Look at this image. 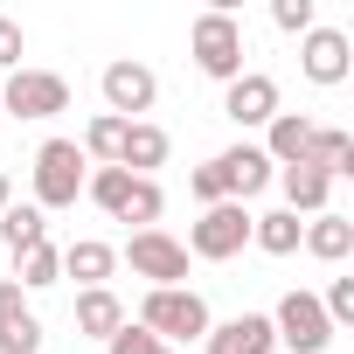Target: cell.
I'll return each instance as SVG.
<instances>
[{
  "label": "cell",
  "mask_w": 354,
  "mask_h": 354,
  "mask_svg": "<svg viewBox=\"0 0 354 354\" xmlns=\"http://www.w3.org/2000/svg\"><path fill=\"white\" fill-rule=\"evenodd\" d=\"M132 326H146L160 347H174V340H209V299L202 292H188V285H167V292H146L139 299V319Z\"/></svg>",
  "instance_id": "cell-1"
},
{
  "label": "cell",
  "mask_w": 354,
  "mask_h": 354,
  "mask_svg": "<svg viewBox=\"0 0 354 354\" xmlns=\"http://www.w3.org/2000/svg\"><path fill=\"white\" fill-rule=\"evenodd\" d=\"M188 56H195L202 77L236 84V77H243V21H236L230 8H202L195 28H188Z\"/></svg>",
  "instance_id": "cell-2"
},
{
  "label": "cell",
  "mask_w": 354,
  "mask_h": 354,
  "mask_svg": "<svg viewBox=\"0 0 354 354\" xmlns=\"http://www.w3.org/2000/svg\"><path fill=\"white\" fill-rule=\"evenodd\" d=\"M84 181H91V160H84L77 139H42L35 146V209L42 216L49 209H77Z\"/></svg>",
  "instance_id": "cell-3"
},
{
  "label": "cell",
  "mask_w": 354,
  "mask_h": 354,
  "mask_svg": "<svg viewBox=\"0 0 354 354\" xmlns=\"http://www.w3.org/2000/svg\"><path fill=\"white\" fill-rule=\"evenodd\" d=\"M271 333H278V347H292V354H326V347H333V326H326V313H319V292H285L278 313H271Z\"/></svg>",
  "instance_id": "cell-4"
},
{
  "label": "cell",
  "mask_w": 354,
  "mask_h": 354,
  "mask_svg": "<svg viewBox=\"0 0 354 354\" xmlns=\"http://www.w3.org/2000/svg\"><path fill=\"white\" fill-rule=\"evenodd\" d=\"M125 264H132V278H146V292H167L188 278V243H174L167 230H132Z\"/></svg>",
  "instance_id": "cell-5"
},
{
  "label": "cell",
  "mask_w": 354,
  "mask_h": 354,
  "mask_svg": "<svg viewBox=\"0 0 354 354\" xmlns=\"http://www.w3.org/2000/svg\"><path fill=\"white\" fill-rule=\"evenodd\" d=\"M97 91H104V111H111V118H125V125H139V118L153 111V97H160V77H153L146 63H132V56H118V63H104V77H97Z\"/></svg>",
  "instance_id": "cell-6"
},
{
  "label": "cell",
  "mask_w": 354,
  "mask_h": 354,
  "mask_svg": "<svg viewBox=\"0 0 354 354\" xmlns=\"http://www.w3.org/2000/svg\"><path fill=\"white\" fill-rule=\"evenodd\" d=\"M0 111L8 118H56V111H70V84L56 70H15L0 84Z\"/></svg>",
  "instance_id": "cell-7"
},
{
  "label": "cell",
  "mask_w": 354,
  "mask_h": 354,
  "mask_svg": "<svg viewBox=\"0 0 354 354\" xmlns=\"http://www.w3.org/2000/svg\"><path fill=\"white\" fill-rule=\"evenodd\" d=\"M243 243H250V209H243V202H216V209H202V223L188 230V250L209 257V264H230Z\"/></svg>",
  "instance_id": "cell-8"
},
{
  "label": "cell",
  "mask_w": 354,
  "mask_h": 354,
  "mask_svg": "<svg viewBox=\"0 0 354 354\" xmlns=\"http://www.w3.org/2000/svg\"><path fill=\"white\" fill-rule=\"evenodd\" d=\"M299 70H306V84L333 91V84H347V70H354V42H347L340 28H306V35H299Z\"/></svg>",
  "instance_id": "cell-9"
},
{
  "label": "cell",
  "mask_w": 354,
  "mask_h": 354,
  "mask_svg": "<svg viewBox=\"0 0 354 354\" xmlns=\"http://www.w3.org/2000/svg\"><path fill=\"white\" fill-rule=\"evenodd\" d=\"M285 104H278V77H264V70H243L236 84H223V118L236 125V132H250V125H271Z\"/></svg>",
  "instance_id": "cell-10"
},
{
  "label": "cell",
  "mask_w": 354,
  "mask_h": 354,
  "mask_svg": "<svg viewBox=\"0 0 354 354\" xmlns=\"http://www.w3.org/2000/svg\"><path fill=\"white\" fill-rule=\"evenodd\" d=\"M271 347H278L271 313H236V319L209 326V340H202V354H271Z\"/></svg>",
  "instance_id": "cell-11"
},
{
  "label": "cell",
  "mask_w": 354,
  "mask_h": 354,
  "mask_svg": "<svg viewBox=\"0 0 354 354\" xmlns=\"http://www.w3.org/2000/svg\"><path fill=\"white\" fill-rule=\"evenodd\" d=\"M216 167L230 174V202H250V195H264L278 181V167L264 160V146H230V153H216Z\"/></svg>",
  "instance_id": "cell-12"
},
{
  "label": "cell",
  "mask_w": 354,
  "mask_h": 354,
  "mask_svg": "<svg viewBox=\"0 0 354 354\" xmlns=\"http://www.w3.org/2000/svg\"><path fill=\"white\" fill-rule=\"evenodd\" d=\"M167 153H174V139H167L153 118H139V125H125L118 167H125V174H139V181H153V167H167Z\"/></svg>",
  "instance_id": "cell-13"
},
{
  "label": "cell",
  "mask_w": 354,
  "mask_h": 354,
  "mask_svg": "<svg viewBox=\"0 0 354 354\" xmlns=\"http://www.w3.org/2000/svg\"><path fill=\"white\" fill-rule=\"evenodd\" d=\"M299 250H313L319 264H347V257H354V223H347L340 209H326V216H313V223H306Z\"/></svg>",
  "instance_id": "cell-14"
},
{
  "label": "cell",
  "mask_w": 354,
  "mask_h": 354,
  "mask_svg": "<svg viewBox=\"0 0 354 354\" xmlns=\"http://www.w3.org/2000/svg\"><path fill=\"white\" fill-rule=\"evenodd\" d=\"M278 188H285V209L292 216H326V195H333V181H326V174L319 167H278Z\"/></svg>",
  "instance_id": "cell-15"
},
{
  "label": "cell",
  "mask_w": 354,
  "mask_h": 354,
  "mask_svg": "<svg viewBox=\"0 0 354 354\" xmlns=\"http://www.w3.org/2000/svg\"><path fill=\"white\" fill-rule=\"evenodd\" d=\"M306 139H313V118H306V111H278V118L264 125V160H271V167H299V160H306Z\"/></svg>",
  "instance_id": "cell-16"
},
{
  "label": "cell",
  "mask_w": 354,
  "mask_h": 354,
  "mask_svg": "<svg viewBox=\"0 0 354 354\" xmlns=\"http://www.w3.org/2000/svg\"><path fill=\"white\" fill-rule=\"evenodd\" d=\"M111 271H118V250L97 243V236H77V243L63 250V278H77L84 292H91V285H111Z\"/></svg>",
  "instance_id": "cell-17"
},
{
  "label": "cell",
  "mask_w": 354,
  "mask_h": 354,
  "mask_svg": "<svg viewBox=\"0 0 354 354\" xmlns=\"http://www.w3.org/2000/svg\"><path fill=\"white\" fill-rule=\"evenodd\" d=\"M118 326H125V306H118V292H111V285L77 292V333H84V340H111Z\"/></svg>",
  "instance_id": "cell-18"
},
{
  "label": "cell",
  "mask_w": 354,
  "mask_h": 354,
  "mask_svg": "<svg viewBox=\"0 0 354 354\" xmlns=\"http://www.w3.org/2000/svg\"><path fill=\"white\" fill-rule=\"evenodd\" d=\"M299 167H319L326 181H340V174H354V139L340 132V125H313V139H306V160Z\"/></svg>",
  "instance_id": "cell-19"
},
{
  "label": "cell",
  "mask_w": 354,
  "mask_h": 354,
  "mask_svg": "<svg viewBox=\"0 0 354 354\" xmlns=\"http://www.w3.org/2000/svg\"><path fill=\"white\" fill-rule=\"evenodd\" d=\"M0 243H8L15 257L35 250V243H49V216L35 202H8V209H0Z\"/></svg>",
  "instance_id": "cell-20"
},
{
  "label": "cell",
  "mask_w": 354,
  "mask_h": 354,
  "mask_svg": "<svg viewBox=\"0 0 354 354\" xmlns=\"http://www.w3.org/2000/svg\"><path fill=\"white\" fill-rule=\"evenodd\" d=\"M299 236H306V223H299L292 209H271V216H250V243H257L264 257H292V250H299Z\"/></svg>",
  "instance_id": "cell-21"
},
{
  "label": "cell",
  "mask_w": 354,
  "mask_h": 354,
  "mask_svg": "<svg viewBox=\"0 0 354 354\" xmlns=\"http://www.w3.org/2000/svg\"><path fill=\"white\" fill-rule=\"evenodd\" d=\"M15 264H21V278H15L21 292H49V285H63V250H56V243H35V250H21Z\"/></svg>",
  "instance_id": "cell-22"
},
{
  "label": "cell",
  "mask_w": 354,
  "mask_h": 354,
  "mask_svg": "<svg viewBox=\"0 0 354 354\" xmlns=\"http://www.w3.org/2000/svg\"><path fill=\"white\" fill-rule=\"evenodd\" d=\"M84 195H91L104 216H118V209H125V195H132V174H125V167H91Z\"/></svg>",
  "instance_id": "cell-23"
},
{
  "label": "cell",
  "mask_w": 354,
  "mask_h": 354,
  "mask_svg": "<svg viewBox=\"0 0 354 354\" xmlns=\"http://www.w3.org/2000/svg\"><path fill=\"white\" fill-rule=\"evenodd\" d=\"M160 209H167V195H160V181H139V174H132V195H125V209H118V223H139V230H160Z\"/></svg>",
  "instance_id": "cell-24"
},
{
  "label": "cell",
  "mask_w": 354,
  "mask_h": 354,
  "mask_svg": "<svg viewBox=\"0 0 354 354\" xmlns=\"http://www.w3.org/2000/svg\"><path fill=\"white\" fill-rule=\"evenodd\" d=\"M188 195H195L202 209H216V202H230V174H223L216 160H202V167L188 174Z\"/></svg>",
  "instance_id": "cell-25"
},
{
  "label": "cell",
  "mask_w": 354,
  "mask_h": 354,
  "mask_svg": "<svg viewBox=\"0 0 354 354\" xmlns=\"http://www.w3.org/2000/svg\"><path fill=\"white\" fill-rule=\"evenodd\" d=\"M319 313H326V326L340 333V326H354V278H333L326 285V299H319Z\"/></svg>",
  "instance_id": "cell-26"
},
{
  "label": "cell",
  "mask_w": 354,
  "mask_h": 354,
  "mask_svg": "<svg viewBox=\"0 0 354 354\" xmlns=\"http://www.w3.org/2000/svg\"><path fill=\"white\" fill-rule=\"evenodd\" d=\"M271 21L285 35H306V28H319V8H313V0H271Z\"/></svg>",
  "instance_id": "cell-27"
},
{
  "label": "cell",
  "mask_w": 354,
  "mask_h": 354,
  "mask_svg": "<svg viewBox=\"0 0 354 354\" xmlns=\"http://www.w3.org/2000/svg\"><path fill=\"white\" fill-rule=\"evenodd\" d=\"M104 354H174V347H160V340H153L146 326H132V319H125V326H118V333L104 340Z\"/></svg>",
  "instance_id": "cell-28"
},
{
  "label": "cell",
  "mask_w": 354,
  "mask_h": 354,
  "mask_svg": "<svg viewBox=\"0 0 354 354\" xmlns=\"http://www.w3.org/2000/svg\"><path fill=\"white\" fill-rule=\"evenodd\" d=\"M0 354H42V319L28 313L21 326H8V333H0Z\"/></svg>",
  "instance_id": "cell-29"
},
{
  "label": "cell",
  "mask_w": 354,
  "mask_h": 354,
  "mask_svg": "<svg viewBox=\"0 0 354 354\" xmlns=\"http://www.w3.org/2000/svg\"><path fill=\"white\" fill-rule=\"evenodd\" d=\"M21 319H28V292H21L15 278H0V333L21 326Z\"/></svg>",
  "instance_id": "cell-30"
},
{
  "label": "cell",
  "mask_w": 354,
  "mask_h": 354,
  "mask_svg": "<svg viewBox=\"0 0 354 354\" xmlns=\"http://www.w3.org/2000/svg\"><path fill=\"white\" fill-rule=\"evenodd\" d=\"M21 49H28V35H21V21H8V15H0V70H21Z\"/></svg>",
  "instance_id": "cell-31"
},
{
  "label": "cell",
  "mask_w": 354,
  "mask_h": 354,
  "mask_svg": "<svg viewBox=\"0 0 354 354\" xmlns=\"http://www.w3.org/2000/svg\"><path fill=\"white\" fill-rule=\"evenodd\" d=\"M15 202V181H8V174H0V209H8Z\"/></svg>",
  "instance_id": "cell-32"
}]
</instances>
